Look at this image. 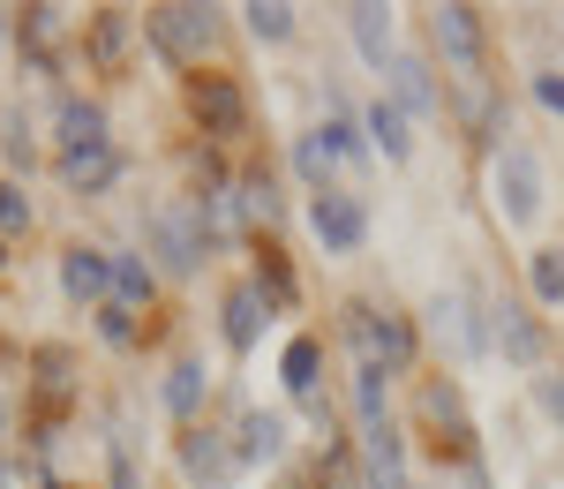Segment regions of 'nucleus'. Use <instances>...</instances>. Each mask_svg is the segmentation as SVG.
Returning a JSON list of instances; mask_svg holds the SVG:
<instances>
[{"label": "nucleus", "instance_id": "obj_37", "mask_svg": "<svg viewBox=\"0 0 564 489\" xmlns=\"http://www.w3.org/2000/svg\"><path fill=\"white\" fill-rule=\"evenodd\" d=\"M0 437H8V400H0Z\"/></svg>", "mask_w": 564, "mask_h": 489}, {"label": "nucleus", "instance_id": "obj_31", "mask_svg": "<svg viewBox=\"0 0 564 489\" xmlns=\"http://www.w3.org/2000/svg\"><path fill=\"white\" fill-rule=\"evenodd\" d=\"M98 332H106L113 347H129V339H135V309H121V302H106V309H98Z\"/></svg>", "mask_w": 564, "mask_h": 489}, {"label": "nucleus", "instance_id": "obj_6", "mask_svg": "<svg viewBox=\"0 0 564 489\" xmlns=\"http://www.w3.org/2000/svg\"><path fill=\"white\" fill-rule=\"evenodd\" d=\"M489 339H497V355L512 369H542V355H550V332H542V316L527 302H497L489 309Z\"/></svg>", "mask_w": 564, "mask_h": 489}, {"label": "nucleus", "instance_id": "obj_18", "mask_svg": "<svg viewBox=\"0 0 564 489\" xmlns=\"http://www.w3.org/2000/svg\"><path fill=\"white\" fill-rule=\"evenodd\" d=\"M84 45H90V61H98V68H121V61H129V15H121V8H98Z\"/></svg>", "mask_w": 564, "mask_h": 489}, {"label": "nucleus", "instance_id": "obj_27", "mask_svg": "<svg viewBox=\"0 0 564 489\" xmlns=\"http://www.w3.org/2000/svg\"><path fill=\"white\" fill-rule=\"evenodd\" d=\"M294 166H302V181L324 196V181H332V166H339V159L324 151V135H302V143H294Z\"/></svg>", "mask_w": 564, "mask_h": 489}, {"label": "nucleus", "instance_id": "obj_10", "mask_svg": "<svg viewBox=\"0 0 564 489\" xmlns=\"http://www.w3.org/2000/svg\"><path fill=\"white\" fill-rule=\"evenodd\" d=\"M181 467H188L204 489H218V482L241 475V445H226L218 430H188V437H181Z\"/></svg>", "mask_w": 564, "mask_h": 489}, {"label": "nucleus", "instance_id": "obj_39", "mask_svg": "<svg viewBox=\"0 0 564 489\" xmlns=\"http://www.w3.org/2000/svg\"><path fill=\"white\" fill-rule=\"evenodd\" d=\"M0 39H8V8H0Z\"/></svg>", "mask_w": 564, "mask_h": 489}, {"label": "nucleus", "instance_id": "obj_15", "mask_svg": "<svg viewBox=\"0 0 564 489\" xmlns=\"http://www.w3.org/2000/svg\"><path fill=\"white\" fill-rule=\"evenodd\" d=\"M279 452H286V414L249 406V414H241V467H263V459H279Z\"/></svg>", "mask_w": 564, "mask_h": 489}, {"label": "nucleus", "instance_id": "obj_30", "mask_svg": "<svg viewBox=\"0 0 564 489\" xmlns=\"http://www.w3.org/2000/svg\"><path fill=\"white\" fill-rule=\"evenodd\" d=\"M234 204H241V219H279V196H271V181H263V174L241 181V196H234Z\"/></svg>", "mask_w": 564, "mask_h": 489}, {"label": "nucleus", "instance_id": "obj_33", "mask_svg": "<svg viewBox=\"0 0 564 489\" xmlns=\"http://www.w3.org/2000/svg\"><path fill=\"white\" fill-rule=\"evenodd\" d=\"M31 226V196L23 188H0V233H23Z\"/></svg>", "mask_w": 564, "mask_h": 489}, {"label": "nucleus", "instance_id": "obj_34", "mask_svg": "<svg viewBox=\"0 0 564 489\" xmlns=\"http://www.w3.org/2000/svg\"><path fill=\"white\" fill-rule=\"evenodd\" d=\"M534 106L542 113H564V76H534Z\"/></svg>", "mask_w": 564, "mask_h": 489}, {"label": "nucleus", "instance_id": "obj_17", "mask_svg": "<svg viewBox=\"0 0 564 489\" xmlns=\"http://www.w3.org/2000/svg\"><path fill=\"white\" fill-rule=\"evenodd\" d=\"M98 143H113V135H106V113H98L90 98H68V106H61V151H98Z\"/></svg>", "mask_w": 564, "mask_h": 489}, {"label": "nucleus", "instance_id": "obj_12", "mask_svg": "<svg viewBox=\"0 0 564 489\" xmlns=\"http://www.w3.org/2000/svg\"><path fill=\"white\" fill-rule=\"evenodd\" d=\"M391 106L406 121H430L436 113V84H430V61L422 53H391Z\"/></svg>", "mask_w": 564, "mask_h": 489}, {"label": "nucleus", "instance_id": "obj_8", "mask_svg": "<svg viewBox=\"0 0 564 489\" xmlns=\"http://www.w3.org/2000/svg\"><path fill=\"white\" fill-rule=\"evenodd\" d=\"M188 106H196V121H204L212 135H241L249 129V98H241L234 76H196V84H188Z\"/></svg>", "mask_w": 564, "mask_h": 489}, {"label": "nucleus", "instance_id": "obj_22", "mask_svg": "<svg viewBox=\"0 0 564 489\" xmlns=\"http://www.w3.org/2000/svg\"><path fill=\"white\" fill-rule=\"evenodd\" d=\"M204 392H212V377H204V361H174V369H166V406H174L181 422H188V414L204 406Z\"/></svg>", "mask_w": 564, "mask_h": 489}, {"label": "nucleus", "instance_id": "obj_16", "mask_svg": "<svg viewBox=\"0 0 564 489\" xmlns=\"http://www.w3.org/2000/svg\"><path fill=\"white\" fill-rule=\"evenodd\" d=\"M347 31L369 68H391V8H347Z\"/></svg>", "mask_w": 564, "mask_h": 489}, {"label": "nucleus", "instance_id": "obj_13", "mask_svg": "<svg viewBox=\"0 0 564 489\" xmlns=\"http://www.w3.org/2000/svg\"><path fill=\"white\" fill-rule=\"evenodd\" d=\"M61 286H68V302H98V294L113 286V257H106V249H84V241H76V249L61 257Z\"/></svg>", "mask_w": 564, "mask_h": 489}, {"label": "nucleus", "instance_id": "obj_28", "mask_svg": "<svg viewBox=\"0 0 564 489\" xmlns=\"http://www.w3.org/2000/svg\"><path fill=\"white\" fill-rule=\"evenodd\" d=\"M257 294L271 302V309H286L294 302V271L279 264V249H263V271H257Z\"/></svg>", "mask_w": 564, "mask_h": 489}, {"label": "nucleus", "instance_id": "obj_23", "mask_svg": "<svg viewBox=\"0 0 564 489\" xmlns=\"http://www.w3.org/2000/svg\"><path fill=\"white\" fill-rule=\"evenodd\" d=\"M527 286L542 309H564V249H534L527 257Z\"/></svg>", "mask_w": 564, "mask_h": 489}, {"label": "nucleus", "instance_id": "obj_11", "mask_svg": "<svg viewBox=\"0 0 564 489\" xmlns=\"http://www.w3.org/2000/svg\"><path fill=\"white\" fill-rule=\"evenodd\" d=\"M361 475L369 489H406V445L391 422H361Z\"/></svg>", "mask_w": 564, "mask_h": 489}, {"label": "nucleus", "instance_id": "obj_21", "mask_svg": "<svg viewBox=\"0 0 564 489\" xmlns=\"http://www.w3.org/2000/svg\"><path fill=\"white\" fill-rule=\"evenodd\" d=\"M151 294H159V271L143 264V257H113V302L121 309H143Z\"/></svg>", "mask_w": 564, "mask_h": 489}, {"label": "nucleus", "instance_id": "obj_9", "mask_svg": "<svg viewBox=\"0 0 564 489\" xmlns=\"http://www.w3.org/2000/svg\"><path fill=\"white\" fill-rule=\"evenodd\" d=\"M430 39H436V53H444L459 76H481V15L475 8H436Z\"/></svg>", "mask_w": 564, "mask_h": 489}, {"label": "nucleus", "instance_id": "obj_20", "mask_svg": "<svg viewBox=\"0 0 564 489\" xmlns=\"http://www.w3.org/2000/svg\"><path fill=\"white\" fill-rule=\"evenodd\" d=\"M257 332H263V294L257 286H234L226 294V339L234 347H257Z\"/></svg>", "mask_w": 564, "mask_h": 489}, {"label": "nucleus", "instance_id": "obj_36", "mask_svg": "<svg viewBox=\"0 0 564 489\" xmlns=\"http://www.w3.org/2000/svg\"><path fill=\"white\" fill-rule=\"evenodd\" d=\"M459 489H489V475H481L475 459H467V482H459Z\"/></svg>", "mask_w": 564, "mask_h": 489}, {"label": "nucleus", "instance_id": "obj_19", "mask_svg": "<svg viewBox=\"0 0 564 489\" xmlns=\"http://www.w3.org/2000/svg\"><path fill=\"white\" fill-rule=\"evenodd\" d=\"M316 369H324V347H316V339H286L279 377H286V392H294V400H316Z\"/></svg>", "mask_w": 564, "mask_h": 489}, {"label": "nucleus", "instance_id": "obj_26", "mask_svg": "<svg viewBox=\"0 0 564 489\" xmlns=\"http://www.w3.org/2000/svg\"><path fill=\"white\" fill-rule=\"evenodd\" d=\"M422 414H430L436 430H452V437L467 445V414H459V392H452V384H422Z\"/></svg>", "mask_w": 564, "mask_h": 489}, {"label": "nucleus", "instance_id": "obj_25", "mask_svg": "<svg viewBox=\"0 0 564 489\" xmlns=\"http://www.w3.org/2000/svg\"><path fill=\"white\" fill-rule=\"evenodd\" d=\"M241 23H249L263 45L294 39V8H286V0H249V8H241Z\"/></svg>", "mask_w": 564, "mask_h": 489}, {"label": "nucleus", "instance_id": "obj_5", "mask_svg": "<svg viewBox=\"0 0 564 489\" xmlns=\"http://www.w3.org/2000/svg\"><path fill=\"white\" fill-rule=\"evenodd\" d=\"M143 233H151L159 264L174 271V279L204 271V226H196V204H159V211L143 219Z\"/></svg>", "mask_w": 564, "mask_h": 489}, {"label": "nucleus", "instance_id": "obj_7", "mask_svg": "<svg viewBox=\"0 0 564 489\" xmlns=\"http://www.w3.org/2000/svg\"><path fill=\"white\" fill-rule=\"evenodd\" d=\"M308 226H316V241H324L332 257H354V249L369 241V211H361L354 196H339V188H324V196L308 204Z\"/></svg>", "mask_w": 564, "mask_h": 489}, {"label": "nucleus", "instance_id": "obj_14", "mask_svg": "<svg viewBox=\"0 0 564 489\" xmlns=\"http://www.w3.org/2000/svg\"><path fill=\"white\" fill-rule=\"evenodd\" d=\"M113 174H121V151H113V143H98V151H61V181H68L76 196L113 188Z\"/></svg>", "mask_w": 564, "mask_h": 489}, {"label": "nucleus", "instance_id": "obj_4", "mask_svg": "<svg viewBox=\"0 0 564 489\" xmlns=\"http://www.w3.org/2000/svg\"><path fill=\"white\" fill-rule=\"evenodd\" d=\"M430 332L452 361H475L481 347H489V324L475 316V294H467V286H436L430 294Z\"/></svg>", "mask_w": 564, "mask_h": 489}, {"label": "nucleus", "instance_id": "obj_3", "mask_svg": "<svg viewBox=\"0 0 564 489\" xmlns=\"http://www.w3.org/2000/svg\"><path fill=\"white\" fill-rule=\"evenodd\" d=\"M347 339H354V355H361V369H406L414 361V332H406V316H391V309H347Z\"/></svg>", "mask_w": 564, "mask_h": 489}, {"label": "nucleus", "instance_id": "obj_38", "mask_svg": "<svg viewBox=\"0 0 564 489\" xmlns=\"http://www.w3.org/2000/svg\"><path fill=\"white\" fill-rule=\"evenodd\" d=\"M0 489H15V475H8V467H0Z\"/></svg>", "mask_w": 564, "mask_h": 489}, {"label": "nucleus", "instance_id": "obj_2", "mask_svg": "<svg viewBox=\"0 0 564 489\" xmlns=\"http://www.w3.org/2000/svg\"><path fill=\"white\" fill-rule=\"evenodd\" d=\"M143 31H151V45H159V61L196 68V61L212 53V39H218V15H212V8L174 0V8H151V15H143Z\"/></svg>", "mask_w": 564, "mask_h": 489}, {"label": "nucleus", "instance_id": "obj_29", "mask_svg": "<svg viewBox=\"0 0 564 489\" xmlns=\"http://www.w3.org/2000/svg\"><path fill=\"white\" fill-rule=\"evenodd\" d=\"M68 369H76L68 347H39V392H45V400H61V392H68Z\"/></svg>", "mask_w": 564, "mask_h": 489}, {"label": "nucleus", "instance_id": "obj_1", "mask_svg": "<svg viewBox=\"0 0 564 489\" xmlns=\"http://www.w3.org/2000/svg\"><path fill=\"white\" fill-rule=\"evenodd\" d=\"M489 188H497V219L512 226V233L542 226V211H550V181H542V159H534L527 143H505V151H497Z\"/></svg>", "mask_w": 564, "mask_h": 489}, {"label": "nucleus", "instance_id": "obj_24", "mask_svg": "<svg viewBox=\"0 0 564 489\" xmlns=\"http://www.w3.org/2000/svg\"><path fill=\"white\" fill-rule=\"evenodd\" d=\"M369 135L384 143V159H406V151H414V121H406L391 98H377V106H369Z\"/></svg>", "mask_w": 564, "mask_h": 489}, {"label": "nucleus", "instance_id": "obj_32", "mask_svg": "<svg viewBox=\"0 0 564 489\" xmlns=\"http://www.w3.org/2000/svg\"><path fill=\"white\" fill-rule=\"evenodd\" d=\"M324 151H332V159H361V135H354V121H324Z\"/></svg>", "mask_w": 564, "mask_h": 489}, {"label": "nucleus", "instance_id": "obj_35", "mask_svg": "<svg viewBox=\"0 0 564 489\" xmlns=\"http://www.w3.org/2000/svg\"><path fill=\"white\" fill-rule=\"evenodd\" d=\"M542 414L564 422V377H542Z\"/></svg>", "mask_w": 564, "mask_h": 489}]
</instances>
